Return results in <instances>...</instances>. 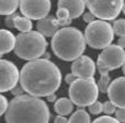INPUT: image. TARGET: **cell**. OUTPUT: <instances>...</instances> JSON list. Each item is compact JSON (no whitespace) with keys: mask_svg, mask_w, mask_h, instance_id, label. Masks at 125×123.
<instances>
[{"mask_svg":"<svg viewBox=\"0 0 125 123\" xmlns=\"http://www.w3.org/2000/svg\"><path fill=\"white\" fill-rule=\"evenodd\" d=\"M61 72L50 59L30 60L20 72V84L26 94L46 97L55 94L61 85Z\"/></svg>","mask_w":125,"mask_h":123,"instance_id":"cell-1","label":"cell"},{"mask_svg":"<svg viewBox=\"0 0 125 123\" xmlns=\"http://www.w3.org/2000/svg\"><path fill=\"white\" fill-rule=\"evenodd\" d=\"M50 110L46 102L32 95L15 96L5 113L6 123H48Z\"/></svg>","mask_w":125,"mask_h":123,"instance_id":"cell-2","label":"cell"},{"mask_svg":"<svg viewBox=\"0 0 125 123\" xmlns=\"http://www.w3.org/2000/svg\"><path fill=\"white\" fill-rule=\"evenodd\" d=\"M85 36L76 27H62L51 40V48L60 59L72 62L85 50Z\"/></svg>","mask_w":125,"mask_h":123,"instance_id":"cell-3","label":"cell"},{"mask_svg":"<svg viewBox=\"0 0 125 123\" xmlns=\"http://www.w3.org/2000/svg\"><path fill=\"white\" fill-rule=\"evenodd\" d=\"M47 42L45 36L39 31L21 32L16 36L15 43V54L25 60H35L42 57L46 52Z\"/></svg>","mask_w":125,"mask_h":123,"instance_id":"cell-4","label":"cell"},{"mask_svg":"<svg viewBox=\"0 0 125 123\" xmlns=\"http://www.w3.org/2000/svg\"><path fill=\"white\" fill-rule=\"evenodd\" d=\"M99 86L94 81V78H78L69 85L68 95L78 107L91 106L98 98Z\"/></svg>","mask_w":125,"mask_h":123,"instance_id":"cell-5","label":"cell"},{"mask_svg":"<svg viewBox=\"0 0 125 123\" xmlns=\"http://www.w3.org/2000/svg\"><path fill=\"white\" fill-rule=\"evenodd\" d=\"M114 28L105 20H95L88 24L84 36L87 44L94 49H104L113 42L114 38Z\"/></svg>","mask_w":125,"mask_h":123,"instance_id":"cell-6","label":"cell"},{"mask_svg":"<svg viewBox=\"0 0 125 123\" xmlns=\"http://www.w3.org/2000/svg\"><path fill=\"white\" fill-rule=\"evenodd\" d=\"M125 64V50L118 44H110L103 49L98 56L97 66L102 75L108 74L110 70H115Z\"/></svg>","mask_w":125,"mask_h":123,"instance_id":"cell-7","label":"cell"},{"mask_svg":"<svg viewBox=\"0 0 125 123\" xmlns=\"http://www.w3.org/2000/svg\"><path fill=\"white\" fill-rule=\"evenodd\" d=\"M89 11L100 20H114L124 6V0H84Z\"/></svg>","mask_w":125,"mask_h":123,"instance_id":"cell-8","label":"cell"},{"mask_svg":"<svg viewBox=\"0 0 125 123\" xmlns=\"http://www.w3.org/2000/svg\"><path fill=\"white\" fill-rule=\"evenodd\" d=\"M51 10L50 0H20V11L31 20H41Z\"/></svg>","mask_w":125,"mask_h":123,"instance_id":"cell-9","label":"cell"},{"mask_svg":"<svg viewBox=\"0 0 125 123\" xmlns=\"http://www.w3.org/2000/svg\"><path fill=\"white\" fill-rule=\"evenodd\" d=\"M20 80V73L16 65L9 60H0V91H11L14 86L17 85Z\"/></svg>","mask_w":125,"mask_h":123,"instance_id":"cell-10","label":"cell"},{"mask_svg":"<svg viewBox=\"0 0 125 123\" xmlns=\"http://www.w3.org/2000/svg\"><path fill=\"white\" fill-rule=\"evenodd\" d=\"M71 69L77 78H94L95 63L93 62L92 58L87 56H81L79 58L73 60Z\"/></svg>","mask_w":125,"mask_h":123,"instance_id":"cell-11","label":"cell"},{"mask_svg":"<svg viewBox=\"0 0 125 123\" xmlns=\"http://www.w3.org/2000/svg\"><path fill=\"white\" fill-rule=\"evenodd\" d=\"M108 97L116 107H125V78H116L108 89Z\"/></svg>","mask_w":125,"mask_h":123,"instance_id":"cell-12","label":"cell"},{"mask_svg":"<svg viewBox=\"0 0 125 123\" xmlns=\"http://www.w3.org/2000/svg\"><path fill=\"white\" fill-rule=\"evenodd\" d=\"M37 31L40 33H42L45 37H53L57 33V31L60 30V25H58V20L57 17H53L51 15H47L43 19L37 21Z\"/></svg>","mask_w":125,"mask_h":123,"instance_id":"cell-13","label":"cell"},{"mask_svg":"<svg viewBox=\"0 0 125 123\" xmlns=\"http://www.w3.org/2000/svg\"><path fill=\"white\" fill-rule=\"evenodd\" d=\"M57 8H64L69 11L71 19H78L84 12L85 1L84 0H58Z\"/></svg>","mask_w":125,"mask_h":123,"instance_id":"cell-14","label":"cell"},{"mask_svg":"<svg viewBox=\"0 0 125 123\" xmlns=\"http://www.w3.org/2000/svg\"><path fill=\"white\" fill-rule=\"evenodd\" d=\"M16 43V37H14V34L8 31V30H1L0 31V54H6L15 48Z\"/></svg>","mask_w":125,"mask_h":123,"instance_id":"cell-15","label":"cell"},{"mask_svg":"<svg viewBox=\"0 0 125 123\" xmlns=\"http://www.w3.org/2000/svg\"><path fill=\"white\" fill-rule=\"evenodd\" d=\"M73 101L71 98H58L56 102H55V111L56 113L61 115V116H67L72 112L73 110Z\"/></svg>","mask_w":125,"mask_h":123,"instance_id":"cell-16","label":"cell"},{"mask_svg":"<svg viewBox=\"0 0 125 123\" xmlns=\"http://www.w3.org/2000/svg\"><path fill=\"white\" fill-rule=\"evenodd\" d=\"M20 8V0H0V14L10 15Z\"/></svg>","mask_w":125,"mask_h":123,"instance_id":"cell-17","label":"cell"},{"mask_svg":"<svg viewBox=\"0 0 125 123\" xmlns=\"http://www.w3.org/2000/svg\"><path fill=\"white\" fill-rule=\"evenodd\" d=\"M15 28L19 30L20 32H29L32 31V22L31 19L26 17L25 15H17L15 19Z\"/></svg>","mask_w":125,"mask_h":123,"instance_id":"cell-18","label":"cell"},{"mask_svg":"<svg viewBox=\"0 0 125 123\" xmlns=\"http://www.w3.org/2000/svg\"><path fill=\"white\" fill-rule=\"evenodd\" d=\"M68 123H91V117L84 110H77L68 119Z\"/></svg>","mask_w":125,"mask_h":123,"instance_id":"cell-19","label":"cell"},{"mask_svg":"<svg viewBox=\"0 0 125 123\" xmlns=\"http://www.w3.org/2000/svg\"><path fill=\"white\" fill-rule=\"evenodd\" d=\"M56 17L58 20V25L60 26H67L72 22V19H71L69 11L64 8H57V12H56Z\"/></svg>","mask_w":125,"mask_h":123,"instance_id":"cell-20","label":"cell"},{"mask_svg":"<svg viewBox=\"0 0 125 123\" xmlns=\"http://www.w3.org/2000/svg\"><path fill=\"white\" fill-rule=\"evenodd\" d=\"M113 28H114L115 34H118L119 37H125V20L124 19L115 20L113 24Z\"/></svg>","mask_w":125,"mask_h":123,"instance_id":"cell-21","label":"cell"},{"mask_svg":"<svg viewBox=\"0 0 125 123\" xmlns=\"http://www.w3.org/2000/svg\"><path fill=\"white\" fill-rule=\"evenodd\" d=\"M110 76L108 74L105 75H102L99 81H98V86H99V91L100 92H108V89H109V85H110Z\"/></svg>","mask_w":125,"mask_h":123,"instance_id":"cell-22","label":"cell"},{"mask_svg":"<svg viewBox=\"0 0 125 123\" xmlns=\"http://www.w3.org/2000/svg\"><path fill=\"white\" fill-rule=\"evenodd\" d=\"M116 106L115 105L109 100V101H106V102H104L103 103V112L105 113V115H113V113H115L116 112V108H115Z\"/></svg>","mask_w":125,"mask_h":123,"instance_id":"cell-23","label":"cell"},{"mask_svg":"<svg viewBox=\"0 0 125 123\" xmlns=\"http://www.w3.org/2000/svg\"><path fill=\"white\" fill-rule=\"evenodd\" d=\"M89 108V112L93 113V115H99L102 111H103V103L99 102V101H95L94 103H92L91 106H88Z\"/></svg>","mask_w":125,"mask_h":123,"instance_id":"cell-24","label":"cell"},{"mask_svg":"<svg viewBox=\"0 0 125 123\" xmlns=\"http://www.w3.org/2000/svg\"><path fill=\"white\" fill-rule=\"evenodd\" d=\"M93 123H121V122H119L116 118H113V117H110V116H104V117H99V118H97L95 121H93Z\"/></svg>","mask_w":125,"mask_h":123,"instance_id":"cell-25","label":"cell"},{"mask_svg":"<svg viewBox=\"0 0 125 123\" xmlns=\"http://www.w3.org/2000/svg\"><path fill=\"white\" fill-rule=\"evenodd\" d=\"M9 101H8V98L4 96V95H1L0 96V115H4V113H6V111H8V108H9Z\"/></svg>","mask_w":125,"mask_h":123,"instance_id":"cell-26","label":"cell"},{"mask_svg":"<svg viewBox=\"0 0 125 123\" xmlns=\"http://www.w3.org/2000/svg\"><path fill=\"white\" fill-rule=\"evenodd\" d=\"M17 15H19L17 12L6 15V17H5V25H6L8 27H15V19H16Z\"/></svg>","mask_w":125,"mask_h":123,"instance_id":"cell-27","label":"cell"},{"mask_svg":"<svg viewBox=\"0 0 125 123\" xmlns=\"http://www.w3.org/2000/svg\"><path fill=\"white\" fill-rule=\"evenodd\" d=\"M115 118L121 123L125 122V107H118V110L115 112Z\"/></svg>","mask_w":125,"mask_h":123,"instance_id":"cell-28","label":"cell"},{"mask_svg":"<svg viewBox=\"0 0 125 123\" xmlns=\"http://www.w3.org/2000/svg\"><path fill=\"white\" fill-rule=\"evenodd\" d=\"M95 17H97V16H95L92 11H88V12H84V14H83V20H84V22H87V24H91V22L95 21V20H94Z\"/></svg>","mask_w":125,"mask_h":123,"instance_id":"cell-29","label":"cell"},{"mask_svg":"<svg viewBox=\"0 0 125 123\" xmlns=\"http://www.w3.org/2000/svg\"><path fill=\"white\" fill-rule=\"evenodd\" d=\"M24 87L21 86V84L19 85L17 84L16 86H14L12 89H11V94H12V96H20V95H24Z\"/></svg>","mask_w":125,"mask_h":123,"instance_id":"cell-30","label":"cell"},{"mask_svg":"<svg viewBox=\"0 0 125 123\" xmlns=\"http://www.w3.org/2000/svg\"><path fill=\"white\" fill-rule=\"evenodd\" d=\"M77 79H78V78H77V76H76L73 73H71V74H67V75H66V78H64V81H66V84H69V85H71L72 82H74Z\"/></svg>","mask_w":125,"mask_h":123,"instance_id":"cell-31","label":"cell"},{"mask_svg":"<svg viewBox=\"0 0 125 123\" xmlns=\"http://www.w3.org/2000/svg\"><path fill=\"white\" fill-rule=\"evenodd\" d=\"M55 123H68V119H67L64 116L58 115V116L55 117Z\"/></svg>","mask_w":125,"mask_h":123,"instance_id":"cell-32","label":"cell"},{"mask_svg":"<svg viewBox=\"0 0 125 123\" xmlns=\"http://www.w3.org/2000/svg\"><path fill=\"white\" fill-rule=\"evenodd\" d=\"M46 98H47V101H48V102H55V101H57V98H56V95H55V94H51V95L46 96Z\"/></svg>","mask_w":125,"mask_h":123,"instance_id":"cell-33","label":"cell"},{"mask_svg":"<svg viewBox=\"0 0 125 123\" xmlns=\"http://www.w3.org/2000/svg\"><path fill=\"white\" fill-rule=\"evenodd\" d=\"M118 46H120V47H123V48H125V37H119V40H118V43H116Z\"/></svg>","mask_w":125,"mask_h":123,"instance_id":"cell-34","label":"cell"},{"mask_svg":"<svg viewBox=\"0 0 125 123\" xmlns=\"http://www.w3.org/2000/svg\"><path fill=\"white\" fill-rule=\"evenodd\" d=\"M50 56H51L50 53H47V52H45V53L42 54V58H43V59H50Z\"/></svg>","mask_w":125,"mask_h":123,"instance_id":"cell-35","label":"cell"},{"mask_svg":"<svg viewBox=\"0 0 125 123\" xmlns=\"http://www.w3.org/2000/svg\"><path fill=\"white\" fill-rule=\"evenodd\" d=\"M123 73H124V75H125V64L123 65Z\"/></svg>","mask_w":125,"mask_h":123,"instance_id":"cell-36","label":"cell"},{"mask_svg":"<svg viewBox=\"0 0 125 123\" xmlns=\"http://www.w3.org/2000/svg\"><path fill=\"white\" fill-rule=\"evenodd\" d=\"M123 12L125 14V3H124V6H123Z\"/></svg>","mask_w":125,"mask_h":123,"instance_id":"cell-37","label":"cell"}]
</instances>
